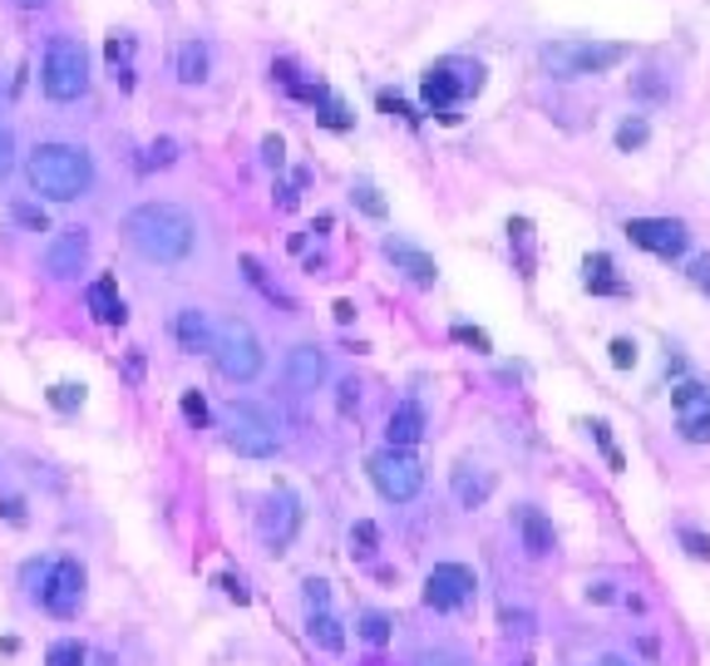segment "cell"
Listing matches in <instances>:
<instances>
[{"label":"cell","instance_id":"1","mask_svg":"<svg viewBox=\"0 0 710 666\" xmlns=\"http://www.w3.org/2000/svg\"><path fill=\"white\" fill-rule=\"evenodd\" d=\"M124 232L148 262H163V267L187 262V252L197 242L193 213L178 208V203H144V208H134L124 218Z\"/></svg>","mask_w":710,"mask_h":666},{"label":"cell","instance_id":"2","mask_svg":"<svg viewBox=\"0 0 710 666\" xmlns=\"http://www.w3.org/2000/svg\"><path fill=\"white\" fill-rule=\"evenodd\" d=\"M25 179L39 198L75 203L94 188V159L79 143H39L25 163Z\"/></svg>","mask_w":710,"mask_h":666},{"label":"cell","instance_id":"3","mask_svg":"<svg viewBox=\"0 0 710 666\" xmlns=\"http://www.w3.org/2000/svg\"><path fill=\"white\" fill-rule=\"evenodd\" d=\"M483 90V65L479 60H463V55H449V60L430 65L420 80V94H424V110L439 114V119H459V104L469 94Z\"/></svg>","mask_w":710,"mask_h":666},{"label":"cell","instance_id":"4","mask_svg":"<svg viewBox=\"0 0 710 666\" xmlns=\"http://www.w3.org/2000/svg\"><path fill=\"white\" fill-rule=\"evenodd\" d=\"M222 425H227V449H237L242 459H272L276 445H282V420L266 405H256V400H232Z\"/></svg>","mask_w":710,"mask_h":666},{"label":"cell","instance_id":"5","mask_svg":"<svg viewBox=\"0 0 710 666\" xmlns=\"http://www.w3.org/2000/svg\"><path fill=\"white\" fill-rule=\"evenodd\" d=\"M621 60H627V45H617V41H552V45H542V70L558 74V80L602 74Z\"/></svg>","mask_w":710,"mask_h":666},{"label":"cell","instance_id":"6","mask_svg":"<svg viewBox=\"0 0 710 666\" xmlns=\"http://www.w3.org/2000/svg\"><path fill=\"white\" fill-rule=\"evenodd\" d=\"M213 360H217V370H222L227 380H237V386L256 380V376H262V366H266L262 341H256V331L247 326L242 317L217 321V326H213Z\"/></svg>","mask_w":710,"mask_h":666},{"label":"cell","instance_id":"7","mask_svg":"<svg viewBox=\"0 0 710 666\" xmlns=\"http://www.w3.org/2000/svg\"><path fill=\"white\" fill-rule=\"evenodd\" d=\"M39 90L49 94V100L69 104L79 100V94L89 90V55L79 41H69V35H55L45 50V65H39Z\"/></svg>","mask_w":710,"mask_h":666},{"label":"cell","instance_id":"8","mask_svg":"<svg viewBox=\"0 0 710 666\" xmlns=\"http://www.w3.org/2000/svg\"><path fill=\"white\" fill-rule=\"evenodd\" d=\"M370 479L390 504H410L424 484V469L410 449H380V455H370Z\"/></svg>","mask_w":710,"mask_h":666},{"label":"cell","instance_id":"9","mask_svg":"<svg viewBox=\"0 0 710 666\" xmlns=\"http://www.w3.org/2000/svg\"><path fill=\"white\" fill-rule=\"evenodd\" d=\"M79 602H84V563L79 558H55L45 587H39V607L49 617H75Z\"/></svg>","mask_w":710,"mask_h":666},{"label":"cell","instance_id":"10","mask_svg":"<svg viewBox=\"0 0 710 666\" xmlns=\"http://www.w3.org/2000/svg\"><path fill=\"white\" fill-rule=\"evenodd\" d=\"M473 587H479L473 567H463V563H434L430 577H424V602H430L434 612H454V607H463L473 597Z\"/></svg>","mask_w":710,"mask_h":666},{"label":"cell","instance_id":"11","mask_svg":"<svg viewBox=\"0 0 710 666\" xmlns=\"http://www.w3.org/2000/svg\"><path fill=\"white\" fill-rule=\"evenodd\" d=\"M671 410H676V425L690 445H706L710 439V386L700 380H680L671 390Z\"/></svg>","mask_w":710,"mask_h":666},{"label":"cell","instance_id":"12","mask_svg":"<svg viewBox=\"0 0 710 666\" xmlns=\"http://www.w3.org/2000/svg\"><path fill=\"white\" fill-rule=\"evenodd\" d=\"M627 238L637 242V248L656 252V257H680V252H686V222H676V218H631Z\"/></svg>","mask_w":710,"mask_h":666},{"label":"cell","instance_id":"13","mask_svg":"<svg viewBox=\"0 0 710 666\" xmlns=\"http://www.w3.org/2000/svg\"><path fill=\"white\" fill-rule=\"evenodd\" d=\"M256 528H262L266 548L282 553V548L296 538V528H301V504H296L291 494H272L266 498V508H262V518H256Z\"/></svg>","mask_w":710,"mask_h":666},{"label":"cell","instance_id":"14","mask_svg":"<svg viewBox=\"0 0 710 666\" xmlns=\"http://www.w3.org/2000/svg\"><path fill=\"white\" fill-rule=\"evenodd\" d=\"M84 257H89V232L84 228H65V232H55V238H49L45 272L65 282V277H75V272L84 267Z\"/></svg>","mask_w":710,"mask_h":666},{"label":"cell","instance_id":"15","mask_svg":"<svg viewBox=\"0 0 710 666\" xmlns=\"http://www.w3.org/2000/svg\"><path fill=\"white\" fill-rule=\"evenodd\" d=\"M385 257H390L400 272H410L414 287H434V282H439L434 257H430V252H420L414 242H404V238H385Z\"/></svg>","mask_w":710,"mask_h":666},{"label":"cell","instance_id":"16","mask_svg":"<svg viewBox=\"0 0 710 666\" xmlns=\"http://www.w3.org/2000/svg\"><path fill=\"white\" fill-rule=\"evenodd\" d=\"M449 489H454V498H459V508H483L493 494V474L479 464H454Z\"/></svg>","mask_w":710,"mask_h":666},{"label":"cell","instance_id":"17","mask_svg":"<svg viewBox=\"0 0 710 666\" xmlns=\"http://www.w3.org/2000/svg\"><path fill=\"white\" fill-rule=\"evenodd\" d=\"M173 336H178V346H183L187 356H203V351H213V321H207V311L183 307L173 317Z\"/></svg>","mask_w":710,"mask_h":666},{"label":"cell","instance_id":"18","mask_svg":"<svg viewBox=\"0 0 710 666\" xmlns=\"http://www.w3.org/2000/svg\"><path fill=\"white\" fill-rule=\"evenodd\" d=\"M390 449H410V445H420L424 439V405L420 400H400V405L390 410Z\"/></svg>","mask_w":710,"mask_h":666},{"label":"cell","instance_id":"19","mask_svg":"<svg viewBox=\"0 0 710 666\" xmlns=\"http://www.w3.org/2000/svg\"><path fill=\"white\" fill-rule=\"evenodd\" d=\"M84 301H89V311H94V321L99 326H124V297H118V282L114 277H99V282H89V291H84Z\"/></svg>","mask_w":710,"mask_h":666},{"label":"cell","instance_id":"20","mask_svg":"<svg viewBox=\"0 0 710 666\" xmlns=\"http://www.w3.org/2000/svg\"><path fill=\"white\" fill-rule=\"evenodd\" d=\"M286 380H291V390H316L325 380V356L316 346H291L286 351Z\"/></svg>","mask_w":710,"mask_h":666},{"label":"cell","instance_id":"21","mask_svg":"<svg viewBox=\"0 0 710 666\" xmlns=\"http://www.w3.org/2000/svg\"><path fill=\"white\" fill-rule=\"evenodd\" d=\"M518 533H523V548L532 558H548L558 548V533H552V518L542 508H518Z\"/></svg>","mask_w":710,"mask_h":666},{"label":"cell","instance_id":"22","mask_svg":"<svg viewBox=\"0 0 710 666\" xmlns=\"http://www.w3.org/2000/svg\"><path fill=\"white\" fill-rule=\"evenodd\" d=\"M582 272H587V291H597V297H627V282L617 277V262L607 257V252H592L587 262H582Z\"/></svg>","mask_w":710,"mask_h":666},{"label":"cell","instance_id":"23","mask_svg":"<svg viewBox=\"0 0 710 666\" xmlns=\"http://www.w3.org/2000/svg\"><path fill=\"white\" fill-rule=\"evenodd\" d=\"M306 632H311V642L321 646V652H345V632H341V622L331 617V607L325 612H311V622H306Z\"/></svg>","mask_w":710,"mask_h":666},{"label":"cell","instance_id":"24","mask_svg":"<svg viewBox=\"0 0 710 666\" xmlns=\"http://www.w3.org/2000/svg\"><path fill=\"white\" fill-rule=\"evenodd\" d=\"M178 80L183 84H203L207 80V45H197V41L178 45Z\"/></svg>","mask_w":710,"mask_h":666},{"label":"cell","instance_id":"25","mask_svg":"<svg viewBox=\"0 0 710 666\" xmlns=\"http://www.w3.org/2000/svg\"><path fill=\"white\" fill-rule=\"evenodd\" d=\"M508 242L518 248L523 277H532V222H528V218H513V222H508Z\"/></svg>","mask_w":710,"mask_h":666},{"label":"cell","instance_id":"26","mask_svg":"<svg viewBox=\"0 0 710 666\" xmlns=\"http://www.w3.org/2000/svg\"><path fill=\"white\" fill-rule=\"evenodd\" d=\"M45 395H49V405H55L59 415H75V410L84 405V386H75V380H59V386H49Z\"/></svg>","mask_w":710,"mask_h":666},{"label":"cell","instance_id":"27","mask_svg":"<svg viewBox=\"0 0 710 666\" xmlns=\"http://www.w3.org/2000/svg\"><path fill=\"white\" fill-rule=\"evenodd\" d=\"M375 543H380V528H375L370 518H360V524L351 528V553L355 558H375Z\"/></svg>","mask_w":710,"mask_h":666},{"label":"cell","instance_id":"28","mask_svg":"<svg viewBox=\"0 0 710 666\" xmlns=\"http://www.w3.org/2000/svg\"><path fill=\"white\" fill-rule=\"evenodd\" d=\"M84 662H89V652L79 642H55L45 656V666H84Z\"/></svg>","mask_w":710,"mask_h":666},{"label":"cell","instance_id":"29","mask_svg":"<svg viewBox=\"0 0 710 666\" xmlns=\"http://www.w3.org/2000/svg\"><path fill=\"white\" fill-rule=\"evenodd\" d=\"M360 636H365L370 646H385V642H390V617L365 612V617H360Z\"/></svg>","mask_w":710,"mask_h":666},{"label":"cell","instance_id":"30","mask_svg":"<svg viewBox=\"0 0 710 666\" xmlns=\"http://www.w3.org/2000/svg\"><path fill=\"white\" fill-rule=\"evenodd\" d=\"M646 119H627V124H621V129H617V149L621 153H631V149H641V143H646Z\"/></svg>","mask_w":710,"mask_h":666},{"label":"cell","instance_id":"31","mask_svg":"<svg viewBox=\"0 0 710 666\" xmlns=\"http://www.w3.org/2000/svg\"><path fill=\"white\" fill-rule=\"evenodd\" d=\"M183 420L193 429L207 425V400H203V390H183Z\"/></svg>","mask_w":710,"mask_h":666},{"label":"cell","instance_id":"32","mask_svg":"<svg viewBox=\"0 0 710 666\" xmlns=\"http://www.w3.org/2000/svg\"><path fill=\"white\" fill-rule=\"evenodd\" d=\"M173 159H178V143H173V139H158L153 149H144L138 169H158V163H173Z\"/></svg>","mask_w":710,"mask_h":666},{"label":"cell","instance_id":"33","mask_svg":"<svg viewBox=\"0 0 710 666\" xmlns=\"http://www.w3.org/2000/svg\"><path fill=\"white\" fill-rule=\"evenodd\" d=\"M414 666H469L459 652H449V646H434V652H420L414 656Z\"/></svg>","mask_w":710,"mask_h":666},{"label":"cell","instance_id":"34","mask_svg":"<svg viewBox=\"0 0 710 666\" xmlns=\"http://www.w3.org/2000/svg\"><path fill=\"white\" fill-rule=\"evenodd\" d=\"M128 55H134V35H118V41H108V65L124 74V84H128V70H124Z\"/></svg>","mask_w":710,"mask_h":666},{"label":"cell","instance_id":"35","mask_svg":"<svg viewBox=\"0 0 710 666\" xmlns=\"http://www.w3.org/2000/svg\"><path fill=\"white\" fill-rule=\"evenodd\" d=\"M301 597H306V607H311V612H325V607H331V587H325L321 577H311V583L301 587Z\"/></svg>","mask_w":710,"mask_h":666},{"label":"cell","instance_id":"36","mask_svg":"<svg viewBox=\"0 0 710 666\" xmlns=\"http://www.w3.org/2000/svg\"><path fill=\"white\" fill-rule=\"evenodd\" d=\"M10 213H15V222H25V228H30V232H49V222H45V213H39V208H35V203H15V208H10Z\"/></svg>","mask_w":710,"mask_h":666},{"label":"cell","instance_id":"37","mask_svg":"<svg viewBox=\"0 0 710 666\" xmlns=\"http://www.w3.org/2000/svg\"><path fill=\"white\" fill-rule=\"evenodd\" d=\"M611 366H617V370L637 366V341H627V336H617V341H611Z\"/></svg>","mask_w":710,"mask_h":666},{"label":"cell","instance_id":"38","mask_svg":"<svg viewBox=\"0 0 710 666\" xmlns=\"http://www.w3.org/2000/svg\"><path fill=\"white\" fill-rule=\"evenodd\" d=\"M0 514H5V524H15V528L30 518L25 514V498H20V494H0Z\"/></svg>","mask_w":710,"mask_h":666},{"label":"cell","instance_id":"39","mask_svg":"<svg viewBox=\"0 0 710 666\" xmlns=\"http://www.w3.org/2000/svg\"><path fill=\"white\" fill-rule=\"evenodd\" d=\"M355 203H360V208L370 213V218H385V198L370 188V183H360V188H355Z\"/></svg>","mask_w":710,"mask_h":666},{"label":"cell","instance_id":"40","mask_svg":"<svg viewBox=\"0 0 710 666\" xmlns=\"http://www.w3.org/2000/svg\"><path fill=\"white\" fill-rule=\"evenodd\" d=\"M10 169H15V134L0 124V179H5Z\"/></svg>","mask_w":710,"mask_h":666},{"label":"cell","instance_id":"41","mask_svg":"<svg viewBox=\"0 0 710 666\" xmlns=\"http://www.w3.org/2000/svg\"><path fill=\"white\" fill-rule=\"evenodd\" d=\"M380 110L385 114H400V119H410V124H420V114H410V104H404L400 94H390V90H380Z\"/></svg>","mask_w":710,"mask_h":666},{"label":"cell","instance_id":"42","mask_svg":"<svg viewBox=\"0 0 710 666\" xmlns=\"http://www.w3.org/2000/svg\"><path fill=\"white\" fill-rule=\"evenodd\" d=\"M680 543L690 548V558H710V538L696 533V528H686V533H680Z\"/></svg>","mask_w":710,"mask_h":666},{"label":"cell","instance_id":"43","mask_svg":"<svg viewBox=\"0 0 710 666\" xmlns=\"http://www.w3.org/2000/svg\"><path fill=\"white\" fill-rule=\"evenodd\" d=\"M454 341H463V346H473V351H489V336L473 326H454Z\"/></svg>","mask_w":710,"mask_h":666},{"label":"cell","instance_id":"44","mask_svg":"<svg viewBox=\"0 0 710 666\" xmlns=\"http://www.w3.org/2000/svg\"><path fill=\"white\" fill-rule=\"evenodd\" d=\"M690 282H696L700 291H710V257H696V262H690Z\"/></svg>","mask_w":710,"mask_h":666},{"label":"cell","instance_id":"45","mask_svg":"<svg viewBox=\"0 0 710 666\" xmlns=\"http://www.w3.org/2000/svg\"><path fill=\"white\" fill-rule=\"evenodd\" d=\"M222 593L232 597V602H247V587H242V577H232V573L222 577Z\"/></svg>","mask_w":710,"mask_h":666},{"label":"cell","instance_id":"46","mask_svg":"<svg viewBox=\"0 0 710 666\" xmlns=\"http://www.w3.org/2000/svg\"><path fill=\"white\" fill-rule=\"evenodd\" d=\"M355 400H360V386H355V380H345V386H341V410H345V415L355 410Z\"/></svg>","mask_w":710,"mask_h":666},{"label":"cell","instance_id":"47","mask_svg":"<svg viewBox=\"0 0 710 666\" xmlns=\"http://www.w3.org/2000/svg\"><path fill=\"white\" fill-rule=\"evenodd\" d=\"M262 153H266V163L282 169V139H262Z\"/></svg>","mask_w":710,"mask_h":666},{"label":"cell","instance_id":"48","mask_svg":"<svg viewBox=\"0 0 710 666\" xmlns=\"http://www.w3.org/2000/svg\"><path fill=\"white\" fill-rule=\"evenodd\" d=\"M597 666H631V662H627V656H602Z\"/></svg>","mask_w":710,"mask_h":666},{"label":"cell","instance_id":"49","mask_svg":"<svg viewBox=\"0 0 710 666\" xmlns=\"http://www.w3.org/2000/svg\"><path fill=\"white\" fill-rule=\"evenodd\" d=\"M20 5H45V0H20Z\"/></svg>","mask_w":710,"mask_h":666},{"label":"cell","instance_id":"50","mask_svg":"<svg viewBox=\"0 0 710 666\" xmlns=\"http://www.w3.org/2000/svg\"><path fill=\"white\" fill-rule=\"evenodd\" d=\"M0 484H5V469H0Z\"/></svg>","mask_w":710,"mask_h":666}]
</instances>
